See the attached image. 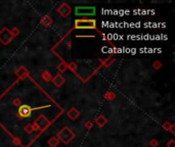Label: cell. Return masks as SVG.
I'll return each mask as SVG.
<instances>
[{"instance_id":"6da1fadb","label":"cell","mask_w":175,"mask_h":147,"mask_svg":"<svg viewBox=\"0 0 175 147\" xmlns=\"http://www.w3.org/2000/svg\"><path fill=\"white\" fill-rule=\"evenodd\" d=\"M74 137H75L74 132H73L69 127H64L62 130H60V133L57 134V138L58 140L64 142V144H68L74 139Z\"/></svg>"},{"instance_id":"7a4b0ae2","label":"cell","mask_w":175,"mask_h":147,"mask_svg":"<svg viewBox=\"0 0 175 147\" xmlns=\"http://www.w3.org/2000/svg\"><path fill=\"white\" fill-rule=\"evenodd\" d=\"M75 28L82 29V30H92L96 28V22L94 20H75Z\"/></svg>"},{"instance_id":"3957f363","label":"cell","mask_w":175,"mask_h":147,"mask_svg":"<svg viewBox=\"0 0 175 147\" xmlns=\"http://www.w3.org/2000/svg\"><path fill=\"white\" fill-rule=\"evenodd\" d=\"M95 13L96 9L94 6H77L75 8V14L77 16H92Z\"/></svg>"},{"instance_id":"277c9868","label":"cell","mask_w":175,"mask_h":147,"mask_svg":"<svg viewBox=\"0 0 175 147\" xmlns=\"http://www.w3.org/2000/svg\"><path fill=\"white\" fill-rule=\"evenodd\" d=\"M13 38L14 37L12 36L11 32L7 28H3L0 31V42L3 45H8L13 40Z\"/></svg>"},{"instance_id":"5b68a950","label":"cell","mask_w":175,"mask_h":147,"mask_svg":"<svg viewBox=\"0 0 175 147\" xmlns=\"http://www.w3.org/2000/svg\"><path fill=\"white\" fill-rule=\"evenodd\" d=\"M48 125H49V121L44 115H39V117L35 120L34 124H33V126L36 128V130H43Z\"/></svg>"},{"instance_id":"8992f818","label":"cell","mask_w":175,"mask_h":147,"mask_svg":"<svg viewBox=\"0 0 175 147\" xmlns=\"http://www.w3.org/2000/svg\"><path fill=\"white\" fill-rule=\"evenodd\" d=\"M71 11H72V8H71L70 5H69L68 3H66V2L62 3L60 7L57 8V12L62 16V18H67V16L71 13Z\"/></svg>"},{"instance_id":"52a82bcc","label":"cell","mask_w":175,"mask_h":147,"mask_svg":"<svg viewBox=\"0 0 175 147\" xmlns=\"http://www.w3.org/2000/svg\"><path fill=\"white\" fill-rule=\"evenodd\" d=\"M33 108H31L29 105H22L18 109V117L21 119H25V117H29L32 113Z\"/></svg>"},{"instance_id":"ba28073f","label":"cell","mask_w":175,"mask_h":147,"mask_svg":"<svg viewBox=\"0 0 175 147\" xmlns=\"http://www.w3.org/2000/svg\"><path fill=\"white\" fill-rule=\"evenodd\" d=\"M52 83L55 85L57 87H62V85L64 84V78L60 74H57V75H55V77H53L52 79Z\"/></svg>"},{"instance_id":"9c48e42d","label":"cell","mask_w":175,"mask_h":147,"mask_svg":"<svg viewBox=\"0 0 175 147\" xmlns=\"http://www.w3.org/2000/svg\"><path fill=\"white\" fill-rule=\"evenodd\" d=\"M67 115H68V117H70L71 120L75 121V120L78 119L79 115H80V111H79L78 109L76 108V107H72V108H71L70 110H68Z\"/></svg>"},{"instance_id":"30bf717a","label":"cell","mask_w":175,"mask_h":147,"mask_svg":"<svg viewBox=\"0 0 175 147\" xmlns=\"http://www.w3.org/2000/svg\"><path fill=\"white\" fill-rule=\"evenodd\" d=\"M107 123H108V120H107V117H106L103 115H98V117L95 119V124H96V125L98 126L99 128L105 127L106 124H107Z\"/></svg>"},{"instance_id":"8fae6325","label":"cell","mask_w":175,"mask_h":147,"mask_svg":"<svg viewBox=\"0 0 175 147\" xmlns=\"http://www.w3.org/2000/svg\"><path fill=\"white\" fill-rule=\"evenodd\" d=\"M16 74L18 75L20 78H24V77H26V76H28L29 75V72L27 71L26 69H25L24 67H21L20 69L18 70V71L16 72Z\"/></svg>"},{"instance_id":"7c38bea8","label":"cell","mask_w":175,"mask_h":147,"mask_svg":"<svg viewBox=\"0 0 175 147\" xmlns=\"http://www.w3.org/2000/svg\"><path fill=\"white\" fill-rule=\"evenodd\" d=\"M41 24H42L44 27H49L51 24H52V18H51L49 15L44 16V18H42V20H41Z\"/></svg>"},{"instance_id":"4fadbf2b","label":"cell","mask_w":175,"mask_h":147,"mask_svg":"<svg viewBox=\"0 0 175 147\" xmlns=\"http://www.w3.org/2000/svg\"><path fill=\"white\" fill-rule=\"evenodd\" d=\"M41 78H42V80H44L45 82H49V81H51V79H52V76H51V74L49 73V72L44 71L41 74Z\"/></svg>"},{"instance_id":"5bb4252c","label":"cell","mask_w":175,"mask_h":147,"mask_svg":"<svg viewBox=\"0 0 175 147\" xmlns=\"http://www.w3.org/2000/svg\"><path fill=\"white\" fill-rule=\"evenodd\" d=\"M58 142H60V140H58L57 137H51L50 139L48 140V145L50 147H57Z\"/></svg>"},{"instance_id":"9a60e30c","label":"cell","mask_w":175,"mask_h":147,"mask_svg":"<svg viewBox=\"0 0 175 147\" xmlns=\"http://www.w3.org/2000/svg\"><path fill=\"white\" fill-rule=\"evenodd\" d=\"M25 131L28 134H32L34 131H36V128L33 126V124H28V125L25 127Z\"/></svg>"},{"instance_id":"2e32d148","label":"cell","mask_w":175,"mask_h":147,"mask_svg":"<svg viewBox=\"0 0 175 147\" xmlns=\"http://www.w3.org/2000/svg\"><path fill=\"white\" fill-rule=\"evenodd\" d=\"M173 127H174L173 124H170L169 122H166V123L163 124V128H164V129L167 130V131H171V133H174Z\"/></svg>"},{"instance_id":"e0dca14e","label":"cell","mask_w":175,"mask_h":147,"mask_svg":"<svg viewBox=\"0 0 175 147\" xmlns=\"http://www.w3.org/2000/svg\"><path fill=\"white\" fill-rule=\"evenodd\" d=\"M105 98L107 99V100H114V99L116 98V95L114 92H112V91H109V92H107L105 94Z\"/></svg>"},{"instance_id":"ac0fdd59","label":"cell","mask_w":175,"mask_h":147,"mask_svg":"<svg viewBox=\"0 0 175 147\" xmlns=\"http://www.w3.org/2000/svg\"><path fill=\"white\" fill-rule=\"evenodd\" d=\"M67 69H68V65H67L64 63H60V65H58V67H57V70L60 72V73H64Z\"/></svg>"},{"instance_id":"d6986e66","label":"cell","mask_w":175,"mask_h":147,"mask_svg":"<svg viewBox=\"0 0 175 147\" xmlns=\"http://www.w3.org/2000/svg\"><path fill=\"white\" fill-rule=\"evenodd\" d=\"M92 126H93V123H92V122H90V121H87L86 123L84 124V127L86 128V129H88V130H90L91 128H92Z\"/></svg>"},{"instance_id":"ffe728a7","label":"cell","mask_w":175,"mask_h":147,"mask_svg":"<svg viewBox=\"0 0 175 147\" xmlns=\"http://www.w3.org/2000/svg\"><path fill=\"white\" fill-rule=\"evenodd\" d=\"M68 68H70L73 72H76L77 71V65L75 63H71L70 65H68Z\"/></svg>"},{"instance_id":"44dd1931","label":"cell","mask_w":175,"mask_h":147,"mask_svg":"<svg viewBox=\"0 0 175 147\" xmlns=\"http://www.w3.org/2000/svg\"><path fill=\"white\" fill-rule=\"evenodd\" d=\"M10 32H11V34H12V36H13V37L18 36V35L20 34V30H18V28H13V29H12V31H10Z\"/></svg>"},{"instance_id":"7402d4cb","label":"cell","mask_w":175,"mask_h":147,"mask_svg":"<svg viewBox=\"0 0 175 147\" xmlns=\"http://www.w3.org/2000/svg\"><path fill=\"white\" fill-rule=\"evenodd\" d=\"M167 147H175V140L171 139L167 142Z\"/></svg>"},{"instance_id":"603a6c76","label":"cell","mask_w":175,"mask_h":147,"mask_svg":"<svg viewBox=\"0 0 175 147\" xmlns=\"http://www.w3.org/2000/svg\"><path fill=\"white\" fill-rule=\"evenodd\" d=\"M158 144H159V142H158L156 139H153L151 142H149V145H151L152 147H157Z\"/></svg>"},{"instance_id":"cb8c5ba5","label":"cell","mask_w":175,"mask_h":147,"mask_svg":"<svg viewBox=\"0 0 175 147\" xmlns=\"http://www.w3.org/2000/svg\"><path fill=\"white\" fill-rule=\"evenodd\" d=\"M154 69H155V70L161 69V63H159V61H156V63H154Z\"/></svg>"},{"instance_id":"d4e9b609","label":"cell","mask_w":175,"mask_h":147,"mask_svg":"<svg viewBox=\"0 0 175 147\" xmlns=\"http://www.w3.org/2000/svg\"><path fill=\"white\" fill-rule=\"evenodd\" d=\"M21 104V100L18 98H16V100L13 101V105H16V106H20Z\"/></svg>"}]
</instances>
